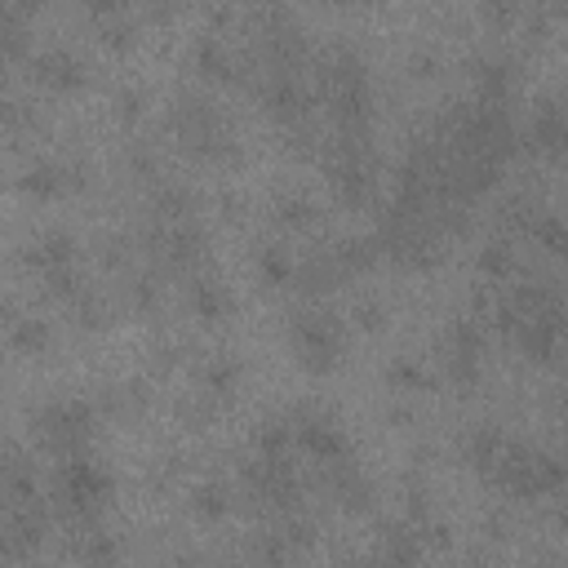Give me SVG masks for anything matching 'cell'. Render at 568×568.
<instances>
[{
  "mask_svg": "<svg viewBox=\"0 0 568 568\" xmlns=\"http://www.w3.org/2000/svg\"><path fill=\"white\" fill-rule=\"evenodd\" d=\"M54 493L58 502L76 515V520H89L107 493H111V476L89 458V453H76V458H63L58 471H54Z\"/></svg>",
  "mask_w": 568,
  "mask_h": 568,
  "instance_id": "6da1fadb",
  "label": "cell"
},
{
  "mask_svg": "<svg viewBox=\"0 0 568 568\" xmlns=\"http://www.w3.org/2000/svg\"><path fill=\"white\" fill-rule=\"evenodd\" d=\"M293 352H298V360L307 369L324 374V369H333L337 360H343L347 333H343V324H337V315H328V311H302L293 320Z\"/></svg>",
  "mask_w": 568,
  "mask_h": 568,
  "instance_id": "7a4b0ae2",
  "label": "cell"
},
{
  "mask_svg": "<svg viewBox=\"0 0 568 568\" xmlns=\"http://www.w3.org/2000/svg\"><path fill=\"white\" fill-rule=\"evenodd\" d=\"M36 431L58 458H76L93 435V409L85 400H54L36 413Z\"/></svg>",
  "mask_w": 568,
  "mask_h": 568,
  "instance_id": "3957f363",
  "label": "cell"
},
{
  "mask_svg": "<svg viewBox=\"0 0 568 568\" xmlns=\"http://www.w3.org/2000/svg\"><path fill=\"white\" fill-rule=\"evenodd\" d=\"M528 143L550 156V160H568V98H542L533 107V125H528Z\"/></svg>",
  "mask_w": 568,
  "mask_h": 568,
  "instance_id": "277c9868",
  "label": "cell"
},
{
  "mask_svg": "<svg viewBox=\"0 0 568 568\" xmlns=\"http://www.w3.org/2000/svg\"><path fill=\"white\" fill-rule=\"evenodd\" d=\"M32 76L45 89H76V85H85V58L67 45H49V49L32 54Z\"/></svg>",
  "mask_w": 568,
  "mask_h": 568,
  "instance_id": "5b68a950",
  "label": "cell"
},
{
  "mask_svg": "<svg viewBox=\"0 0 568 568\" xmlns=\"http://www.w3.org/2000/svg\"><path fill=\"white\" fill-rule=\"evenodd\" d=\"M298 439L311 458H320V467L328 463H347V435L333 417H320V413H307L302 426H298Z\"/></svg>",
  "mask_w": 568,
  "mask_h": 568,
  "instance_id": "8992f818",
  "label": "cell"
},
{
  "mask_svg": "<svg viewBox=\"0 0 568 568\" xmlns=\"http://www.w3.org/2000/svg\"><path fill=\"white\" fill-rule=\"evenodd\" d=\"M480 324L476 320H453L448 328V369L458 382H476L480 374Z\"/></svg>",
  "mask_w": 568,
  "mask_h": 568,
  "instance_id": "52a82bcc",
  "label": "cell"
},
{
  "mask_svg": "<svg viewBox=\"0 0 568 568\" xmlns=\"http://www.w3.org/2000/svg\"><path fill=\"white\" fill-rule=\"evenodd\" d=\"M41 537H45V515L36 511V502H14V506H10V524H5V546H10V555H14V559L36 555Z\"/></svg>",
  "mask_w": 568,
  "mask_h": 568,
  "instance_id": "ba28073f",
  "label": "cell"
},
{
  "mask_svg": "<svg viewBox=\"0 0 568 568\" xmlns=\"http://www.w3.org/2000/svg\"><path fill=\"white\" fill-rule=\"evenodd\" d=\"M476 89H480V102H493V107H506L511 89H515V63L506 54H489L476 63Z\"/></svg>",
  "mask_w": 568,
  "mask_h": 568,
  "instance_id": "9c48e42d",
  "label": "cell"
},
{
  "mask_svg": "<svg viewBox=\"0 0 568 568\" xmlns=\"http://www.w3.org/2000/svg\"><path fill=\"white\" fill-rule=\"evenodd\" d=\"M263 102H267V111L276 121H285V125H298V121H307V93H302V85L293 80V76H271L267 80V89H263Z\"/></svg>",
  "mask_w": 568,
  "mask_h": 568,
  "instance_id": "30bf717a",
  "label": "cell"
},
{
  "mask_svg": "<svg viewBox=\"0 0 568 568\" xmlns=\"http://www.w3.org/2000/svg\"><path fill=\"white\" fill-rule=\"evenodd\" d=\"M374 564H378V568H417V564H422V537H417L413 528H404V524L387 528V533L378 537Z\"/></svg>",
  "mask_w": 568,
  "mask_h": 568,
  "instance_id": "8fae6325",
  "label": "cell"
},
{
  "mask_svg": "<svg viewBox=\"0 0 568 568\" xmlns=\"http://www.w3.org/2000/svg\"><path fill=\"white\" fill-rule=\"evenodd\" d=\"M71 258H76V241H71L67 232H45L41 241H32V245H27V263H32V267H41L45 276H54V271H71Z\"/></svg>",
  "mask_w": 568,
  "mask_h": 568,
  "instance_id": "7c38bea8",
  "label": "cell"
},
{
  "mask_svg": "<svg viewBox=\"0 0 568 568\" xmlns=\"http://www.w3.org/2000/svg\"><path fill=\"white\" fill-rule=\"evenodd\" d=\"M165 258L178 271H187V267H196L204 258V232L196 222H174V232L165 236Z\"/></svg>",
  "mask_w": 568,
  "mask_h": 568,
  "instance_id": "4fadbf2b",
  "label": "cell"
},
{
  "mask_svg": "<svg viewBox=\"0 0 568 568\" xmlns=\"http://www.w3.org/2000/svg\"><path fill=\"white\" fill-rule=\"evenodd\" d=\"M191 307H196L200 320H226L236 302H232V289H226L218 276H200L191 285Z\"/></svg>",
  "mask_w": 568,
  "mask_h": 568,
  "instance_id": "5bb4252c",
  "label": "cell"
},
{
  "mask_svg": "<svg viewBox=\"0 0 568 568\" xmlns=\"http://www.w3.org/2000/svg\"><path fill=\"white\" fill-rule=\"evenodd\" d=\"M196 67H200L209 80H232V76H236V58H232V49H226V41H222L218 32H204V36L196 41Z\"/></svg>",
  "mask_w": 568,
  "mask_h": 568,
  "instance_id": "9a60e30c",
  "label": "cell"
},
{
  "mask_svg": "<svg viewBox=\"0 0 568 568\" xmlns=\"http://www.w3.org/2000/svg\"><path fill=\"white\" fill-rule=\"evenodd\" d=\"M293 280H298V289H302L307 298H315V293H328L337 280H343V267H337V258H333V254H324V258L315 254V258H307V263L298 267V276H293Z\"/></svg>",
  "mask_w": 568,
  "mask_h": 568,
  "instance_id": "2e32d148",
  "label": "cell"
},
{
  "mask_svg": "<svg viewBox=\"0 0 568 568\" xmlns=\"http://www.w3.org/2000/svg\"><path fill=\"white\" fill-rule=\"evenodd\" d=\"M71 178H67V169L63 165H54V160H36V165H27V174H23V191L27 196H41V200H49V196H58L63 187H67Z\"/></svg>",
  "mask_w": 568,
  "mask_h": 568,
  "instance_id": "e0dca14e",
  "label": "cell"
},
{
  "mask_svg": "<svg viewBox=\"0 0 568 568\" xmlns=\"http://www.w3.org/2000/svg\"><path fill=\"white\" fill-rule=\"evenodd\" d=\"M0 36H5V54L10 58H23L27 54V10L14 5V0L0 5Z\"/></svg>",
  "mask_w": 568,
  "mask_h": 568,
  "instance_id": "ac0fdd59",
  "label": "cell"
},
{
  "mask_svg": "<svg viewBox=\"0 0 568 568\" xmlns=\"http://www.w3.org/2000/svg\"><path fill=\"white\" fill-rule=\"evenodd\" d=\"M10 343H14V352L36 356V352H45V347H49V324H45V320H36V315L10 320Z\"/></svg>",
  "mask_w": 568,
  "mask_h": 568,
  "instance_id": "d6986e66",
  "label": "cell"
},
{
  "mask_svg": "<svg viewBox=\"0 0 568 568\" xmlns=\"http://www.w3.org/2000/svg\"><path fill=\"white\" fill-rule=\"evenodd\" d=\"M200 382L213 391V396H232L236 382H241V365L232 356H213L204 369H200Z\"/></svg>",
  "mask_w": 568,
  "mask_h": 568,
  "instance_id": "ffe728a7",
  "label": "cell"
},
{
  "mask_svg": "<svg viewBox=\"0 0 568 568\" xmlns=\"http://www.w3.org/2000/svg\"><path fill=\"white\" fill-rule=\"evenodd\" d=\"M378 241H343L333 249V258H337V267H343V276H352V271H369L374 263H378Z\"/></svg>",
  "mask_w": 568,
  "mask_h": 568,
  "instance_id": "44dd1931",
  "label": "cell"
},
{
  "mask_svg": "<svg viewBox=\"0 0 568 568\" xmlns=\"http://www.w3.org/2000/svg\"><path fill=\"white\" fill-rule=\"evenodd\" d=\"M542 249H550V254H568V222L559 218V213H537V222H533V232H528Z\"/></svg>",
  "mask_w": 568,
  "mask_h": 568,
  "instance_id": "7402d4cb",
  "label": "cell"
},
{
  "mask_svg": "<svg viewBox=\"0 0 568 568\" xmlns=\"http://www.w3.org/2000/svg\"><path fill=\"white\" fill-rule=\"evenodd\" d=\"M480 271H485V276H498V280H502V276H511V271H515V254H511V245H506V241H489V245H485V254H480Z\"/></svg>",
  "mask_w": 568,
  "mask_h": 568,
  "instance_id": "603a6c76",
  "label": "cell"
},
{
  "mask_svg": "<svg viewBox=\"0 0 568 568\" xmlns=\"http://www.w3.org/2000/svg\"><path fill=\"white\" fill-rule=\"evenodd\" d=\"M258 267H263V280H267V285H285V280L293 276V267H289V258H285L280 245H267V249L258 254Z\"/></svg>",
  "mask_w": 568,
  "mask_h": 568,
  "instance_id": "cb8c5ba5",
  "label": "cell"
},
{
  "mask_svg": "<svg viewBox=\"0 0 568 568\" xmlns=\"http://www.w3.org/2000/svg\"><path fill=\"white\" fill-rule=\"evenodd\" d=\"M311 213H315V209H311V200H307V196H285V200L276 204V218H280L285 226H307V222H311Z\"/></svg>",
  "mask_w": 568,
  "mask_h": 568,
  "instance_id": "d4e9b609",
  "label": "cell"
},
{
  "mask_svg": "<svg viewBox=\"0 0 568 568\" xmlns=\"http://www.w3.org/2000/svg\"><path fill=\"white\" fill-rule=\"evenodd\" d=\"M71 307H76V315H80V324H85V328H98V324L107 320V307H102L93 293H85V289L71 298Z\"/></svg>",
  "mask_w": 568,
  "mask_h": 568,
  "instance_id": "484cf974",
  "label": "cell"
},
{
  "mask_svg": "<svg viewBox=\"0 0 568 568\" xmlns=\"http://www.w3.org/2000/svg\"><path fill=\"white\" fill-rule=\"evenodd\" d=\"M196 511L200 515H222L226 511V489L222 485H200L196 489Z\"/></svg>",
  "mask_w": 568,
  "mask_h": 568,
  "instance_id": "4316f807",
  "label": "cell"
},
{
  "mask_svg": "<svg viewBox=\"0 0 568 568\" xmlns=\"http://www.w3.org/2000/svg\"><path fill=\"white\" fill-rule=\"evenodd\" d=\"M387 378H391L396 387H422V382H426V374H422V369H417L413 360H400V365H396V369H391Z\"/></svg>",
  "mask_w": 568,
  "mask_h": 568,
  "instance_id": "83f0119b",
  "label": "cell"
},
{
  "mask_svg": "<svg viewBox=\"0 0 568 568\" xmlns=\"http://www.w3.org/2000/svg\"><path fill=\"white\" fill-rule=\"evenodd\" d=\"M143 102H147V98H143L138 89H125V93H121V116H125V121H138V116H143Z\"/></svg>",
  "mask_w": 568,
  "mask_h": 568,
  "instance_id": "f1b7e54d",
  "label": "cell"
},
{
  "mask_svg": "<svg viewBox=\"0 0 568 568\" xmlns=\"http://www.w3.org/2000/svg\"><path fill=\"white\" fill-rule=\"evenodd\" d=\"M356 320H360L365 328H378V324H382V307H378V302H360V307H356Z\"/></svg>",
  "mask_w": 568,
  "mask_h": 568,
  "instance_id": "f546056e",
  "label": "cell"
},
{
  "mask_svg": "<svg viewBox=\"0 0 568 568\" xmlns=\"http://www.w3.org/2000/svg\"><path fill=\"white\" fill-rule=\"evenodd\" d=\"M485 19L489 23H511V19H520V10H511V5H485Z\"/></svg>",
  "mask_w": 568,
  "mask_h": 568,
  "instance_id": "4dcf8cb0",
  "label": "cell"
},
{
  "mask_svg": "<svg viewBox=\"0 0 568 568\" xmlns=\"http://www.w3.org/2000/svg\"><path fill=\"white\" fill-rule=\"evenodd\" d=\"M564 404H568V387H564Z\"/></svg>",
  "mask_w": 568,
  "mask_h": 568,
  "instance_id": "1f68e13d",
  "label": "cell"
}]
</instances>
